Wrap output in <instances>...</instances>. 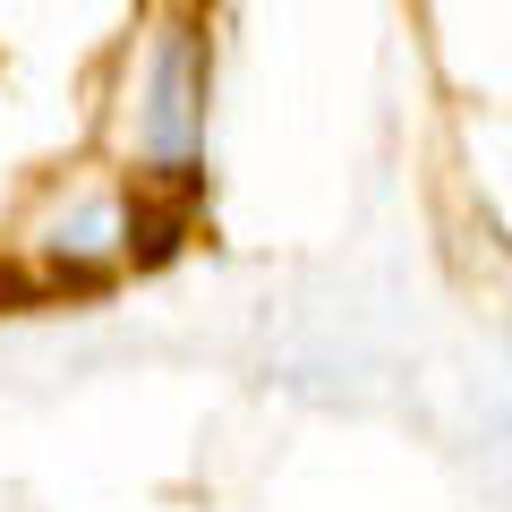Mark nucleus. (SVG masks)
<instances>
[{"label": "nucleus", "mask_w": 512, "mask_h": 512, "mask_svg": "<svg viewBox=\"0 0 512 512\" xmlns=\"http://www.w3.org/2000/svg\"><path fill=\"white\" fill-rule=\"evenodd\" d=\"M120 248H128V214H120V197H86L77 214L52 222V239H43V256H52L60 274H94V265H111Z\"/></svg>", "instance_id": "2"}, {"label": "nucleus", "mask_w": 512, "mask_h": 512, "mask_svg": "<svg viewBox=\"0 0 512 512\" xmlns=\"http://www.w3.org/2000/svg\"><path fill=\"white\" fill-rule=\"evenodd\" d=\"M205 94H214V60H205L197 26H163L137 69V154L163 180H188L205 154Z\"/></svg>", "instance_id": "1"}]
</instances>
